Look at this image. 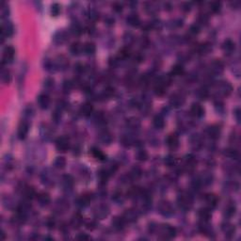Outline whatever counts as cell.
Masks as SVG:
<instances>
[{
  "mask_svg": "<svg viewBox=\"0 0 241 241\" xmlns=\"http://www.w3.org/2000/svg\"><path fill=\"white\" fill-rule=\"evenodd\" d=\"M54 165L58 169H63L65 167V165H66V160L62 156H59V157L56 158V160L54 162Z\"/></svg>",
  "mask_w": 241,
  "mask_h": 241,
  "instance_id": "34",
  "label": "cell"
},
{
  "mask_svg": "<svg viewBox=\"0 0 241 241\" xmlns=\"http://www.w3.org/2000/svg\"><path fill=\"white\" fill-rule=\"evenodd\" d=\"M112 225L116 230H122L125 225L124 218H115L112 221Z\"/></svg>",
  "mask_w": 241,
  "mask_h": 241,
  "instance_id": "25",
  "label": "cell"
},
{
  "mask_svg": "<svg viewBox=\"0 0 241 241\" xmlns=\"http://www.w3.org/2000/svg\"><path fill=\"white\" fill-rule=\"evenodd\" d=\"M108 214V208L107 206L101 205L97 208V210L95 211V217L100 220H103L105 217H107Z\"/></svg>",
  "mask_w": 241,
  "mask_h": 241,
  "instance_id": "15",
  "label": "cell"
},
{
  "mask_svg": "<svg viewBox=\"0 0 241 241\" xmlns=\"http://www.w3.org/2000/svg\"><path fill=\"white\" fill-rule=\"evenodd\" d=\"M37 101H38V104H39L40 107L42 108V109H46L48 107H49V105H50V98H49V96H48L47 94H45V93L40 94Z\"/></svg>",
  "mask_w": 241,
  "mask_h": 241,
  "instance_id": "8",
  "label": "cell"
},
{
  "mask_svg": "<svg viewBox=\"0 0 241 241\" xmlns=\"http://www.w3.org/2000/svg\"><path fill=\"white\" fill-rule=\"evenodd\" d=\"M112 8H113V10H114L115 11H117V12H120V11H123V5L120 4V2H115V3H113Z\"/></svg>",
  "mask_w": 241,
  "mask_h": 241,
  "instance_id": "48",
  "label": "cell"
},
{
  "mask_svg": "<svg viewBox=\"0 0 241 241\" xmlns=\"http://www.w3.org/2000/svg\"><path fill=\"white\" fill-rule=\"evenodd\" d=\"M184 103V98L179 94H173L171 98V104L173 105V107H179L182 104Z\"/></svg>",
  "mask_w": 241,
  "mask_h": 241,
  "instance_id": "18",
  "label": "cell"
},
{
  "mask_svg": "<svg viewBox=\"0 0 241 241\" xmlns=\"http://www.w3.org/2000/svg\"><path fill=\"white\" fill-rule=\"evenodd\" d=\"M161 233L164 238H173L176 235V230L171 225H164L161 229Z\"/></svg>",
  "mask_w": 241,
  "mask_h": 241,
  "instance_id": "6",
  "label": "cell"
},
{
  "mask_svg": "<svg viewBox=\"0 0 241 241\" xmlns=\"http://www.w3.org/2000/svg\"><path fill=\"white\" fill-rule=\"evenodd\" d=\"M77 238L79 239V240H88V239H90V236L85 234H80Z\"/></svg>",
  "mask_w": 241,
  "mask_h": 241,
  "instance_id": "55",
  "label": "cell"
},
{
  "mask_svg": "<svg viewBox=\"0 0 241 241\" xmlns=\"http://www.w3.org/2000/svg\"><path fill=\"white\" fill-rule=\"evenodd\" d=\"M199 217L200 219L204 221V222H206L210 220L211 218V212L208 208H202L199 210Z\"/></svg>",
  "mask_w": 241,
  "mask_h": 241,
  "instance_id": "16",
  "label": "cell"
},
{
  "mask_svg": "<svg viewBox=\"0 0 241 241\" xmlns=\"http://www.w3.org/2000/svg\"><path fill=\"white\" fill-rule=\"evenodd\" d=\"M15 55V50L14 48L11 45H8L4 48L3 51V63H11Z\"/></svg>",
  "mask_w": 241,
  "mask_h": 241,
  "instance_id": "3",
  "label": "cell"
},
{
  "mask_svg": "<svg viewBox=\"0 0 241 241\" xmlns=\"http://www.w3.org/2000/svg\"><path fill=\"white\" fill-rule=\"evenodd\" d=\"M54 40H55V42H56L57 43H62V42H64L65 40H66L65 32H59V33L55 36Z\"/></svg>",
  "mask_w": 241,
  "mask_h": 241,
  "instance_id": "40",
  "label": "cell"
},
{
  "mask_svg": "<svg viewBox=\"0 0 241 241\" xmlns=\"http://www.w3.org/2000/svg\"><path fill=\"white\" fill-rule=\"evenodd\" d=\"M153 124L155 125L156 128L157 129H162L165 125V120L163 119L162 116L160 115H156L155 118H154V120H153Z\"/></svg>",
  "mask_w": 241,
  "mask_h": 241,
  "instance_id": "20",
  "label": "cell"
},
{
  "mask_svg": "<svg viewBox=\"0 0 241 241\" xmlns=\"http://www.w3.org/2000/svg\"><path fill=\"white\" fill-rule=\"evenodd\" d=\"M225 156L231 158H236L238 157V152L234 149H227L225 150Z\"/></svg>",
  "mask_w": 241,
  "mask_h": 241,
  "instance_id": "41",
  "label": "cell"
},
{
  "mask_svg": "<svg viewBox=\"0 0 241 241\" xmlns=\"http://www.w3.org/2000/svg\"><path fill=\"white\" fill-rule=\"evenodd\" d=\"M88 16H89V18H90V20L95 21V20H97V18H98V13L96 12L95 11H93V10H90V11H89Z\"/></svg>",
  "mask_w": 241,
  "mask_h": 241,
  "instance_id": "47",
  "label": "cell"
},
{
  "mask_svg": "<svg viewBox=\"0 0 241 241\" xmlns=\"http://www.w3.org/2000/svg\"><path fill=\"white\" fill-rule=\"evenodd\" d=\"M91 200H92L91 194H90V193H85V194H83V195L80 197V199H79V204H80L82 206H86V205H88V204L90 203Z\"/></svg>",
  "mask_w": 241,
  "mask_h": 241,
  "instance_id": "26",
  "label": "cell"
},
{
  "mask_svg": "<svg viewBox=\"0 0 241 241\" xmlns=\"http://www.w3.org/2000/svg\"><path fill=\"white\" fill-rule=\"evenodd\" d=\"M128 124H129V125H130L132 128H136V127H138V126L140 125V124H139V122H138V119H135V118L130 119V120H128Z\"/></svg>",
  "mask_w": 241,
  "mask_h": 241,
  "instance_id": "46",
  "label": "cell"
},
{
  "mask_svg": "<svg viewBox=\"0 0 241 241\" xmlns=\"http://www.w3.org/2000/svg\"><path fill=\"white\" fill-rule=\"evenodd\" d=\"M137 159L138 161H145L148 158V154L145 150H139L137 153Z\"/></svg>",
  "mask_w": 241,
  "mask_h": 241,
  "instance_id": "36",
  "label": "cell"
},
{
  "mask_svg": "<svg viewBox=\"0 0 241 241\" xmlns=\"http://www.w3.org/2000/svg\"><path fill=\"white\" fill-rule=\"evenodd\" d=\"M93 112V106L89 103L86 102L84 103L81 107H80V113L84 116V117H90Z\"/></svg>",
  "mask_w": 241,
  "mask_h": 241,
  "instance_id": "11",
  "label": "cell"
},
{
  "mask_svg": "<svg viewBox=\"0 0 241 241\" xmlns=\"http://www.w3.org/2000/svg\"><path fill=\"white\" fill-rule=\"evenodd\" d=\"M124 220H125V221H129V222H134V221H137V214H136V212H134L133 210H126L125 211V213L124 214Z\"/></svg>",
  "mask_w": 241,
  "mask_h": 241,
  "instance_id": "17",
  "label": "cell"
},
{
  "mask_svg": "<svg viewBox=\"0 0 241 241\" xmlns=\"http://www.w3.org/2000/svg\"><path fill=\"white\" fill-rule=\"evenodd\" d=\"M82 50V46L78 43V42H74L70 47V51L74 56L78 55L80 53V51Z\"/></svg>",
  "mask_w": 241,
  "mask_h": 241,
  "instance_id": "30",
  "label": "cell"
},
{
  "mask_svg": "<svg viewBox=\"0 0 241 241\" xmlns=\"http://www.w3.org/2000/svg\"><path fill=\"white\" fill-rule=\"evenodd\" d=\"M212 66H213V70L216 71V73H221L222 70H223V65L220 60L214 61Z\"/></svg>",
  "mask_w": 241,
  "mask_h": 241,
  "instance_id": "38",
  "label": "cell"
},
{
  "mask_svg": "<svg viewBox=\"0 0 241 241\" xmlns=\"http://www.w3.org/2000/svg\"><path fill=\"white\" fill-rule=\"evenodd\" d=\"M47 226H48V228H49V229L54 228V226H55V221H54L52 219H49V220L47 221Z\"/></svg>",
  "mask_w": 241,
  "mask_h": 241,
  "instance_id": "54",
  "label": "cell"
},
{
  "mask_svg": "<svg viewBox=\"0 0 241 241\" xmlns=\"http://www.w3.org/2000/svg\"><path fill=\"white\" fill-rule=\"evenodd\" d=\"M95 50H96V46L91 42H85L84 45H82V51L86 55H92V54L95 53Z\"/></svg>",
  "mask_w": 241,
  "mask_h": 241,
  "instance_id": "13",
  "label": "cell"
},
{
  "mask_svg": "<svg viewBox=\"0 0 241 241\" xmlns=\"http://www.w3.org/2000/svg\"><path fill=\"white\" fill-rule=\"evenodd\" d=\"M209 7H210V11L213 13H218L221 10V2H218V1L211 2L209 4Z\"/></svg>",
  "mask_w": 241,
  "mask_h": 241,
  "instance_id": "31",
  "label": "cell"
},
{
  "mask_svg": "<svg viewBox=\"0 0 241 241\" xmlns=\"http://www.w3.org/2000/svg\"><path fill=\"white\" fill-rule=\"evenodd\" d=\"M178 202H179V204L182 208L184 209H189L190 206H191V200L189 199L188 196H185V195H182L178 198Z\"/></svg>",
  "mask_w": 241,
  "mask_h": 241,
  "instance_id": "14",
  "label": "cell"
},
{
  "mask_svg": "<svg viewBox=\"0 0 241 241\" xmlns=\"http://www.w3.org/2000/svg\"><path fill=\"white\" fill-rule=\"evenodd\" d=\"M205 201L211 207H216L217 204H218L219 199H218V197H217L216 195H214V194H208L205 197Z\"/></svg>",
  "mask_w": 241,
  "mask_h": 241,
  "instance_id": "24",
  "label": "cell"
},
{
  "mask_svg": "<svg viewBox=\"0 0 241 241\" xmlns=\"http://www.w3.org/2000/svg\"><path fill=\"white\" fill-rule=\"evenodd\" d=\"M232 86L228 83V82H223V84L221 85V91L224 95H229L232 92Z\"/></svg>",
  "mask_w": 241,
  "mask_h": 241,
  "instance_id": "35",
  "label": "cell"
},
{
  "mask_svg": "<svg viewBox=\"0 0 241 241\" xmlns=\"http://www.w3.org/2000/svg\"><path fill=\"white\" fill-rule=\"evenodd\" d=\"M127 23L132 27H138L140 24V19L137 14H130L127 17Z\"/></svg>",
  "mask_w": 241,
  "mask_h": 241,
  "instance_id": "19",
  "label": "cell"
},
{
  "mask_svg": "<svg viewBox=\"0 0 241 241\" xmlns=\"http://www.w3.org/2000/svg\"><path fill=\"white\" fill-rule=\"evenodd\" d=\"M37 201L42 206H45L50 203V196L46 192H41L37 196Z\"/></svg>",
  "mask_w": 241,
  "mask_h": 241,
  "instance_id": "12",
  "label": "cell"
},
{
  "mask_svg": "<svg viewBox=\"0 0 241 241\" xmlns=\"http://www.w3.org/2000/svg\"><path fill=\"white\" fill-rule=\"evenodd\" d=\"M98 176H99L100 181H101L102 183H105V182H107V180L108 177H109V173H108L107 171H106V170H101V171L99 172Z\"/></svg>",
  "mask_w": 241,
  "mask_h": 241,
  "instance_id": "39",
  "label": "cell"
},
{
  "mask_svg": "<svg viewBox=\"0 0 241 241\" xmlns=\"http://www.w3.org/2000/svg\"><path fill=\"white\" fill-rule=\"evenodd\" d=\"M86 226H87V229H89V230H93V229L95 228V223H94L93 221H89V222L86 224Z\"/></svg>",
  "mask_w": 241,
  "mask_h": 241,
  "instance_id": "56",
  "label": "cell"
},
{
  "mask_svg": "<svg viewBox=\"0 0 241 241\" xmlns=\"http://www.w3.org/2000/svg\"><path fill=\"white\" fill-rule=\"evenodd\" d=\"M28 129H29V125L28 123L26 122H22L18 127V138L20 139H25L28 136Z\"/></svg>",
  "mask_w": 241,
  "mask_h": 241,
  "instance_id": "7",
  "label": "cell"
},
{
  "mask_svg": "<svg viewBox=\"0 0 241 241\" xmlns=\"http://www.w3.org/2000/svg\"><path fill=\"white\" fill-rule=\"evenodd\" d=\"M59 12H60V7H59V5L57 4V3L53 4L52 7H51V13H52V15H53V16H58V15L59 14Z\"/></svg>",
  "mask_w": 241,
  "mask_h": 241,
  "instance_id": "43",
  "label": "cell"
},
{
  "mask_svg": "<svg viewBox=\"0 0 241 241\" xmlns=\"http://www.w3.org/2000/svg\"><path fill=\"white\" fill-rule=\"evenodd\" d=\"M13 32H14V28H13V25L11 22L3 23L2 26H1V37H2V42H4L5 38L11 37L13 35Z\"/></svg>",
  "mask_w": 241,
  "mask_h": 241,
  "instance_id": "1",
  "label": "cell"
},
{
  "mask_svg": "<svg viewBox=\"0 0 241 241\" xmlns=\"http://www.w3.org/2000/svg\"><path fill=\"white\" fill-rule=\"evenodd\" d=\"M167 145L171 149H176L179 146V138L176 134H171L167 138Z\"/></svg>",
  "mask_w": 241,
  "mask_h": 241,
  "instance_id": "5",
  "label": "cell"
},
{
  "mask_svg": "<svg viewBox=\"0 0 241 241\" xmlns=\"http://www.w3.org/2000/svg\"><path fill=\"white\" fill-rule=\"evenodd\" d=\"M130 56V50L127 47H124L119 52V59H126Z\"/></svg>",
  "mask_w": 241,
  "mask_h": 241,
  "instance_id": "37",
  "label": "cell"
},
{
  "mask_svg": "<svg viewBox=\"0 0 241 241\" xmlns=\"http://www.w3.org/2000/svg\"><path fill=\"white\" fill-rule=\"evenodd\" d=\"M165 164L168 166V167H173L174 166L175 164V158L173 156H168L166 158H165Z\"/></svg>",
  "mask_w": 241,
  "mask_h": 241,
  "instance_id": "42",
  "label": "cell"
},
{
  "mask_svg": "<svg viewBox=\"0 0 241 241\" xmlns=\"http://www.w3.org/2000/svg\"><path fill=\"white\" fill-rule=\"evenodd\" d=\"M63 181H64V183H65L68 186L73 185V178H72L70 175H65V176L63 177Z\"/></svg>",
  "mask_w": 241,
  "mask_h": 241,
  "instance_id": "50",
  "label": "cell"
},
{
  "mask_svg": "<svg viewBox=\"0 0 241 241\" xmlns=\"http://www.w3.org/2000/svg\"><path fill=\"white\" fill-rule=\"evenodd\" d=\"M118 59H115V58H114V59H110L109 61H108L109 65H110V66H113V67L116 66L117 63H118Z\"/></svg>",
  "mask_w": 241,
  "mask_h": 241,
  "instance_id": "57",
  "label": "cell"
},
{
  "mask_svg": "<svg viewBox=\"0 0 241 241\" xmlns=\"http://www.w3.org/2000/svg\"><path fill=\"white\" fill-rule=\"evenodd\" d=\"M189 111H190V114L193 116V117H195V118H201V117H203L204 114V107H203L200 104H198V103L192 104V106H191Z\"/></svg>",
  "mask_w": 241,
  "mask_h": 241,
  "instance_id": "4",
  "label": "cell"
},
{
  "mask_svg": "<svg viewBox=\"0 0 241 241\" xmlns=\"http://www.w3.org/2000/svg\"><path fill=\"white\" fill-rule=\"evenodd\" d=\"M100 139L104 144H110L112 142V136L108 132H104L100 135Z\"/></svg>",
  "mask_w": 241,
  "mask_h": 241,
  "instance_id": "28",
  "label": "cell"
},
{
  "mask_svg": "<svg viewBox=\"0 0 241 241\" xmlns=\"http://www.w3.org/2000/svg\"><path fill=\"white\" fill-rule=\"evenodd\" d=\"M207 131H208L209 136H210L212 138H218L220 137V134H221L220 127H219V126H216V125L210 126Z\"/></svg>",
  "mask_w": 241,
  "mask_h": 241,
  "instance_id": "22",
  "label": "cell"
},
{
  "mask_svg": "<svg viewBox=\"0 0 241 241\" xmlns=\"http://www.w3.org/2000/svg\"><path fill=\"white\" fill-rule=\"evenodd\" d=\"M91 154H92V156H93L95 158H97V159H99V160H105V159H106L105 154H104L101 150H99V149H97V148H92V149H91Z\"/></svg>",
  "mask_w": 241,
  "mask_h": 241,
  "instance_id": "29",
  "label": "cell"
},
{
  "mask_svg": "<svg viewBox=\"0 0 241 241\" xmlns=\"http://www.w3.org/2000/svg\"><path fill=\"white\" fill-rule=\"evenodd\" d=\"M83 222V218L82 216H80L79 214H77L73 217V219H72V221H71V224L73 225L74 228H78L81 226Z\"/></svg>",
  "mask_w": 241,
  "mask_h": 241,
  "instance_id": "23",
  "label": "cell"
},
{
  "mask_svg": "<svg viewBox=\"0 0 241 241\" xmlns=\"http://www.w3.org/2000/svg\"><path fill=\"white\" fill-rule=\"evenodd\" d=\"M199 31H200V28H199V27H198V26H196V25L191 26V27H190V28H189V32H190L191 34H193V35H196V34H198V33H199Z\"/></svg>",
  "mask_w": 241,
  "mask_h": 241,
  "instance_id": "49",
  "label": "cell"
},
{
  "mask_svg": "<svg viewBox=\"0 0 241 241\" xmlns=\"http://www.w3.org/2000/svg\"><path fill=\"white\" fill-rule=\"evenodd\" d=\"M222 49H223V51L226 53V54H232L234 51V49H235V43H234V42H233L232 40H230V39H228V40H226V41H224V42H223V44H222Z\"/></svg>",
  "mask_w": 241,
  "mask_h": 241,
  "instance_id": "10",
  "label": "cell"
},
{
  "mask_svg": "<svg viewBox=\"0 0 241 241\" xmlns=\"http://www.w3.org/2000/svg\"><path fill=\"white\" fill-rule=\"evenodd\" d=\"M56 147L59 152H66L70 147V140L67 137H59L56 140Z\"/></svg>",
  "mask_w": 241,
  "mask_h": 241,
  "instance_id": "2",
  "label": "cell"
},
{
  "mask_svg": "<svg viewBox=\"0 0 241 241\" xmlns=\"http://www.w3.org/2000/svg\"><path fill=\"white\" fill-rule=\"evenodd\" d=\"M24 194H25V197L27 199H32L36 195V192H35V189L33 187L28 186V187L25 188V190H24Z\"/></svg>",
  "mask_w": 241,
  "mask_h": 241,
  "instance_id": "32",
  "label": "cell"
},
{
  "mask_svg": "<svg viewBox=\"0 0 241 241\" xmlns=\"http://www.w3.org/2000/svg\"><path fill=\"white\" fill-rule=\"evenodd\" d=\"M185 73V68L182 64H175L172 69V75L175 77L182 76Z\"/></svg>",
  "mask_w": 241,
  "mask_h": 241,
  "instance_id": "21",
  "label": "cell"
},
{
  "mask_svg": "<svg viewBox=\"0 0 241 241\" xmlns=\"http://www.w3.org/2000/svg\"><path fill=\"white\" fill-rule=\"evenodd\" d=\"M9 14V9L7 7H4V2L2 3V8H1V15H2V18L6 17L7 15Z\"/></svg>",
  "mask_w": 241,
  "mask_h": 241,
  "instance_id": "52",
  "label": "cell"
},
{
  "mask_svg": "<svg viewBox=\"0 0 241 241\" xmlns=\"http://www.w3.org/2000/svg\"><path fill=\"white\" fill-rule=\"evenodd\" d=\"M72 87H73V84H72L71 81H65L63 83V89L65 90H70L72 89Z\"/></svg>",
  "mask_w": 241,
  "mask_h": 241,
  "instance_id": "53",
  "label": "cell"
},
{
  "mask_svg": "<svg viewBox=\"0 0 241 241\" xmlns=\"http://www.w3.org/2000/svg\"><path fill=\"white\" fill-rule=\"evenodd\" d=\"M159 212L162 214V215H164V216H170V215H172L173 213V207H172V205L169 204V203H167V202H162L160 204H159Z\"/></svg>",
  "mask_w": 241,
  "mask_h": 241,
  "instance_id": "9",
  "label": "cell"
},
{
  "mask_svg": "<svg viewBox=\"0 0 241 241\" xmlns=\"http://www.w3.org/2000/svg\"><path fill=\"white\" fill-rule=\"evenodd\" d=\"M11 74L10 72L8 70H3L2 71V74H1V79H2V82L6 85H8L10 82H11Z\"/></svg>",
  "mask_w": 241,
  "mask_h": 241,
  "instance_id": "33",
  "label": "cell"
},
{
  "mask_svg": "<svg viewBox=\"0 0 241 241\" xmlns=\"http://www.w3.org/2000/svg\"><path fill=\"white\" fill-rule=\"evenodd\" d=\"M71 30H72V32H73L74 34H76V35H79L82 32V28H81V27L78 25V24H74V25L72 26Z\"/></svg>",
  "mask_w": 241,
  "mask_h": 241,
  "instance_id": "44",
  "label": "cell"
},
{
  "mask_svg": "<svg viewBox=\"0 0 241 241\" xmlns=\"http://www.w3.org/2000/svg\"><path fill=\"white\" fill-rule=\"evenodd\" d=\"M222 229H223L225 234H226L228 237H232V236L234 234V231H235V230H234V227L232 224H230V223L224 224L223 227H222Z\"/></svg>",
  "mask_w": 241,
  "mask_h": 241,
  "instance_id": "27",
  "label": "cell"
},
{
  "mask_svg": "<svg viewBox=\"0 0 241 241\" xmlns=\"http://www.w3.org/2000/svg\"><path fill=\"white\" fill-rule=\"evenodd\" d=\"M104 94L105 96H107V97H110V96H112L114 94V89L112 88H107L105 90H104Z\"/></svg>",
  "mask_w": 241,
  "mask_h": 241,
  "instance_id": "51",
  "label": "cell"
},
{
  "mask_svg": "<svg viewBox=\"0 0 241 241\" xmlns=\"http://www.w3.org/2000/svg\"><path fill=\"white\" fill-rule=\"evenodd\" d=\"M225 211H226V215L228 217H232L233 215H234V213H235V206H234V204H230L226 208Z\"/></svg>",
  "mask_w": 241,
  "mask_h": 241,
  "instance_id": "45",
  "label": "cell"
}]
</instances>
